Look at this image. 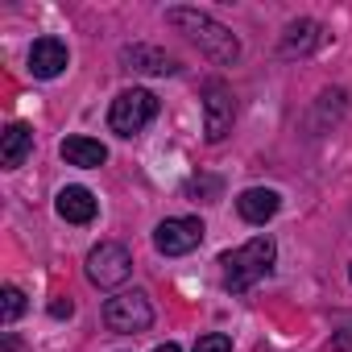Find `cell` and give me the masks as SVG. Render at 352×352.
Returning <instances> with one entry per match:
<instances>
[{
  "instance_id": "cell-13",
  "label": "cell",
  "mask_w": 352,
  "mask_h": 352,
  "mask_svg": "<svg viewBox=\"0 0 352 352\" xmlns=\"http://www.w3.org/2000/svg\"><path fill=\"white\" fill-rule=\"evenodd\" d=\"M30 153H34V129L21 124V120H13L5 133H0V166H5V170H17Z\"/></svg>"
},
{
  "instance_id": "cell-20",
  "label": "cell",
  "mask_w": 352,
  "mask_h": 352,
  "mask_svg": "<svg viewBox=\"0 0 352 352\" xmlns=\"http://www.w3.org/2000/svg\"><path fill=\"white\" fill-rule=\"evenodd\" d=\"M153 352H183V348H179V344H157Z\"/></svg>"
},
{
  "instance_id": "cell-6",
  "label": "cell",
  "mask_w": 352,
  "mask_h": 352,
  "mask_svg": "<svg viewBox=\"0 0 352 352\" xmlns=\"http://www.w3.org/2000/svg\"><path fill=\"white\" fill-rule=\"evenodd\" d=\"M204 232L208 228H204L199 216H174V220H162L153 228V249L162 257H183V253H191V249L204 245Z\"/></svg>"
},
{
  "instance_id": "cell-4",
  "label": "cell",
  "mask_w": 352,
  "mask_h": 352,
  "mask_svg": "<svg viewBox=\"0 0 352 352\" xmlns=\"http://www.w3.org/2000/svg\"><path fill=\"white\" fill-rule=\"evenodd\" d=\"M87 278H91V286H100V290L124 286V282L133 278V257H129V249L116 245V241H100V245L87 253Z\"/></svg>"
},
{
  "instance_id": "cell-2",
  "label": "cell",
  "mask_w": 352,
  "mask_h": 352,
  "mask_svg": "<svg viewBox=\"0 0 352 352\" xmlns=\"http://www.w3.org/2000/svg\"><path fill=\"white\" fill-rule=\"evenodd\" d=\"M274 253H278V249H274L270 236H253L249 245L224 253V257H220V265H224V286H228L232 294L249 290L253 282H261V278L274 270Z\"/></svg>"
},
{
  "instance_id": "cell-3",
  "label": "cell",
  "mask_w": 352,
  "mask_h": 352,
  "mask_svg": "<svg viewBox=\"0 0 352 352\" xmlns=\"http://www.w3.org/2000/svg\"><path fill=\"white\" fill-rule=\"evenodd\" d=\"M153 116H157V96L145 91V87H129V91H120V96L112 100V108H108V129H112L116 137H137Z\"/></svg>"
},
{
  "instance_id": "cell-14",
  "label": "cell",
  "mask_w": 352,
  "mask_h": 352,
  "mask_svg": "<svg viewBox=\"0 0 352 352\" xmlns=\"http://www.w3.org/2000/svg\"><path fill=\"white\" fill-rule=\"evenodd\" d=\"M58 149H63V157H67L71 166H83V170H96V166L108 162V149H104L96 137H67Z\"/></svg>"
},
{
  "instance_id": "cell-19",
  "label": "cell",
  "mask_w": 352,
  "mask_h": 352,
  "mask_svg": "<svg viewBox=\"0 0 352 352\" xmlns=\"http://www.w3.org/2000/svg\"><path fill=\"white\" fill-rule=\"evenodd\" d=\"M331 348H336V352H352V323H348V327L331 340Z\"/></svg>"
},
{
  "instance_id": "cell-17",
  "label": "cell",
  "mask_w": 352,
  "mask_h": 352,
  "mask_svg": "<svg viewBox=\"0 0 352 352\" xmlns=\"http://www.w3.org/2000/svg\"><path fill=\"white\" fill-rule=\"evenodd\" d=\"M195 352H232V340L224 331H208V336L195 340Z\"/></svg>"
},
{
  "instance_id": "cell-10",
  "label": "cell",
  "mask_w": 352,
  "mask_h": 352,
  "mask_svg": "<svg viewBox=\"0 0 352 352\" xmlns=\"http://www.w3.org/2000/svg\"><path fill=\"white\" fill-rule=\"evenodd\" d=\"M319 46H323V25L311 21V17L290 21L286 34H282V54H286V58H307V54H315Z\"/></svg>"
},
{
  "instance_id": "cell-1",
  "label": "cell",
  "mask_w": 352,
  "mask_h": 352,
  "mask_svg": "<svg viewBox=\"0 0 352 352\" xmlns=\"http://www.w3.org/2000/svg\"><path fill=\"white\" fill-rule=\"evenodd\" d=\"M166 21L179 30V34H187L216 67H232L236 58H241V42H236V34L228 30V25H220L216 17H208V13H199V9H166Z\"/></svg>"
},
{
  "instance_id": "cell-7",
  "label": "cell",
  "mask_w": 352,
  "mask_h": 352,
  "mask_svg": "<svg viewBox=\"0 0 352 352\" xmlns=\"http://www.w3.org/2000/svg\"><path fill=\"white\" fill-rule=\"evenodd\" d=\"M232 120H236V104H232V87L224 79H208L204 83V133L208 141H224L232 133Z\"/></svg>"
},
{
  "instance_id": "cell-15",
  "label": "cell",
  "mask_w": 352,
  "mask_h": 352,
  "mask_svg": "<svg viewBox=\"0 0 352 352\" xmlns=\"http://www.w3.org/2000/svg\"><path fill=\"white\" fill-rule=\"evenodd\" d=\"M21 311H25V294L17 286H5L0 290V323H17Z\"/></svg>"
},
{
  "instance_id": "cell-8",
  "label": "cell",
  "mask_w": 352,
  "mask_h": 352,
  "mask_svg": "<svg viewBox=\"0 0 352 352\" xmlns=\"http://www.w3.org/2000/svg\"><path fill=\"white\" fill-rule=\"evenodd\" d=\"M120 67L137 71V75H174L179 71V58H170L157 46H124L120 50Z\"/></svg>"
},
{
  "instance_id": "cell-9",
  "label": "cell",
  "mask_w": 352,
  "mask_h": 352,
  "mask_svg": "<svg viewBox=\"0 0 352 352\" xmlns=\"http://www.w3.org/2000/svg\"><path fill=\"white\" fill-rule=\"evenodd\" d=\"M67 63H71V54H67V42H58V38H38L30 50L34 79H58L67 71Z\"/></svg>"
},
{
  "instance_id": "cell-21",
  "label": "cell",
  "mask_w": 352,
  "mask_h": 352,
  "mask_svg": "<svg viewBox=\"0 0 352 352\" xmlns=\"http://www.w3.org/2000/svg\"><path fill=\"white\" fill-rule=\"evenodd\" d=\"M348 278H352V265H348Z\"/></svg>"
},
{
  "instance_id": "cell-5",
  "label": "cell",
  "mask_w": 352,
  "mask_h": 352,
  "mask_svg": "<svg viewBox=\"0 0 352 352\" xmlns=\"http://www.w3.org/2000/svg\"><path fill=\"white\" fill-rule=\"evenodd\" d=\"M104 323L112 331H120V336H141L153 323V307H149V298L141 290H124V294L104 302Z\"/></svg>"
},
{
  "instance_id": "cell-11",
  "label": "cell",
  "mask_w": 352,
  "mask_h": 352,
  "mask_svg": "<svg viewBox=\"0 0 352 352\" xmlns=\"http://www.w3.org/2000/svg\"><path fill=\"white\" fill-rule=\"evenodd\" d=\"M54 208H58V216L67 224H91L96 212H100V204H96V195L87 187H63L58 199H54Z\"/></svg>"
},
{
  "instance_id": "cell-12",
  "label": "cell",
  "mask_w": 352,
  "mask_h": 352,
  "mask_svg": "<svg viewBox=\"0 0 352 352\" xmlns=\"http://www.w3.org/2000/svg\"><path fill=\"white\" fill-rule=\"evenodd\" d=\"M278 208H282V195L270 191V187H249V191H241V199H236V212H241V220H249V224L274 220Z\"/></svg>"
},
{
  "instance_id": "cell-18",
  "label": "cell",
  "mask_w": 352,
  "mask_h": 352,
  "mask_svg": "<svg viewBox=\"0 0 352 352\" xmlns=\"http://www.w3.org/2000/svg\"><path fill=\"white\" fill-rule=\"evenodd\" d=\"M50 315H54V319H71V315H75V302H71V298H54V302H50Z\"/></svg>"
},
{
  "instance_id": "cell-16",
  "label": "cell",
  "mask_w": 352,
  "mask_h": 352,
  "mask_svg": "<svg viewBox=\"0 0 352 352\" xmlns=\"http://www.w3.org/2000/svg\"><path fill=\"white\" fill-rule=\"evenodd\" d=\"M220 179H212V174H199V179H191L187 183V195H208V204H216V195H220Z\"/></svg>"
}]
</instances>
